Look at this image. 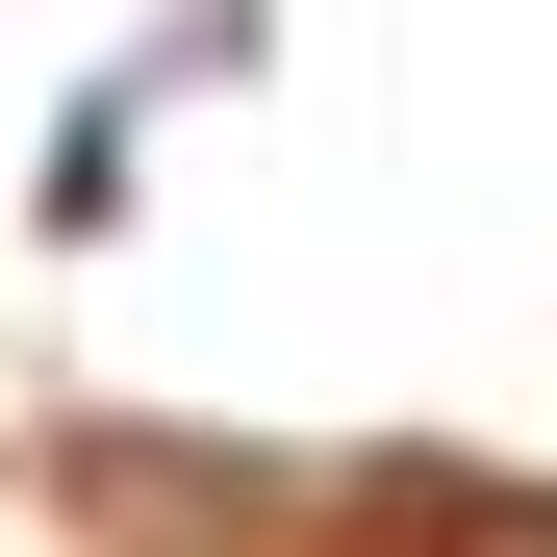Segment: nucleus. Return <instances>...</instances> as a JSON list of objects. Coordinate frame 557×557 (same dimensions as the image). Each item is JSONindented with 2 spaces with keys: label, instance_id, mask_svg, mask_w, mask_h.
<instances>
[{
  "label": "nucleus",
  "instance_id": "1",
  "mask_svg": "<svg viewBox=\"0 0 557 557\" xmlns=\"http://www.w3.org/2000/svg\"><path fill=\"white\" fill-rule=\"evenodd\" d=\"M355 557H557V482H482V456H381V482H355Z\"/></svg>",
  "mask_w": 557,
  "mask_h": 557
}]
</instances>
